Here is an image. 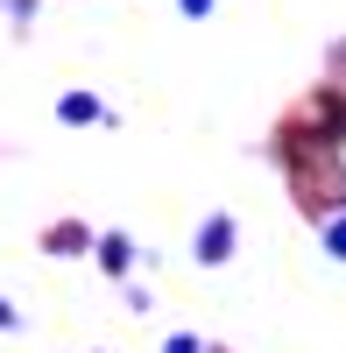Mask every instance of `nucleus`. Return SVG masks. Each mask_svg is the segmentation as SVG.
<instances>
[{
	"mask_svg": "<svg viewBox=\"0 0 346 353\" xmlns=\"http://www.w3.org/2000/svg\"><path fill=\"white\" fill-rule=\"evenodd\" d=\"M234 248H241V219L234 212H205L198 219V233H191V261L198 269H226Z\"/></svg>",
	"mask_w": 346,
	"mask_h": 353,
	"instance_id": "1",
	"label": "nucleus"
},
{
	"mask_svg": "<svg viewBox=\"0 0 346 353\" xmlns=\"http://www.w3.org/2000/svg\"><path fill=\"white\" fill-rule=\"evenodd\" d=\"M92 248V226L85 219H57L50 233H43V254H57V261H71V254H85Z\"/></svg>",
	"mask_w": 346,
	"mask_h": 353,
	"instance_id": "2",
	"label": "nucleus"
},
{
	"mask_svg": "<svg viewBox=\"0 0 346 353\" xmlns=\"http://www.w3.org/2000/svg\"><path fill=\"white\" fill-rule=\"evenodd\" d=\"M92 254H99V269H106L113 283L134 269V241H128V233H92Z\"/></svg>",
	"mask_w": 346,
	"mask_h": 353,
	"instance_id": "3",
	"label": "nucleus"
},
{
	"mask_svg": "<svg viewBox=\"0 0 346 353\" xmlns=\"http://www.w3.org/2000/svg\"><path fill=\"white\" fill-rule=\"evenodd\" d=\"M57 121H64V128H99V121H106V128H113V113H106L92 92H64V99H57Z\"/></svg>",
	"mask_w": 346,
	"mask_h": 353,
	"instance_id": "4",
	"label": "nucleus"
},
{
	"mask_svg": "<svg viewBox=\"0 0 346 353\" xmlns=\"http://www.w3.org/2000/svg\"><path fill=\"white\" fill-rule=\"evenodd\" d=\"M318 241H325V254H332V261H346V205H339V212H325Z\"/></svg>",
	"mask_w": 346,
	"mask_h": 353,
	"instance_id": "5",
	"label": "nucleus"
},
{
	"mask_svg": "<svg viewBox=\"0 0 346 353\" xmlns=\"http://www.w3.org/2000/svg\"><path fill=\"white\" fill-rule=\"evenodd\" d=\"M163 353H205V346H198V332H170V339H163Z\"/></svg>",
	"mask_w": 346,
	"mask_h": 353,
	"instance_id": "6",
	"label": "nucleus"
},
{
	"mask_svg": "<svg viewBox=\"0 0 346 353\" xmlns=\"http://www.w3.org/2000/svg\"><path fill=\"white\" fill-rule=\"evenodd\" d=\"M0 8H8V21H36V8H43V0H0Z\"/></svg>",
	"mask_w": 346,
	"mask_h": 353,
	"instance_id": "7",
	"label": "nucleus"
},
{
	"mask_svg": "<svg viewBox=\"0 0 346 353\" xmlns=\"http://www.w3.org/2000/svg\"><path fill=\"white\" fill-rule=\"evenodd\" d=\"M212 8H219V0H177V14H191V21H205Z\"/></svg>",
	"mask_w": 346,
	"mask_h": 353,
	"instance_id": "8",
	"label": "nucleus"
},
{
	"mask_svg": "<svg viewBox=\"0 0 346 353\" xmlns=\"http://www.w3.org/2000/svg\"><path fill=\"white\" fill-rule=\"evenodd\" d=\"M0 332H21V311H14L8 297H0Z\"/></svg>",
	"mask_w": 346,
	"mask_h": 353,
	"instance_id": "9",
	"label": "nucleus"
}]
</instances>
